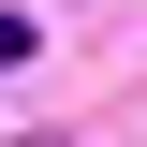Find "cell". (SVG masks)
Segmentation results:
<instances>
[{"label": "cell", "instance_id": "1", "mask_svg": "<svg viewBox=\"0 0 147 147\" xmlns=\"http://www.w3.org/2000/svg\"><path fill=\"white\" fill-rule=\"evenodd\" d=\"M15 59H30V15H0V74H15Z\"/></svg>", "mask_w": 147, "mask_h": 147}]
</instances>
